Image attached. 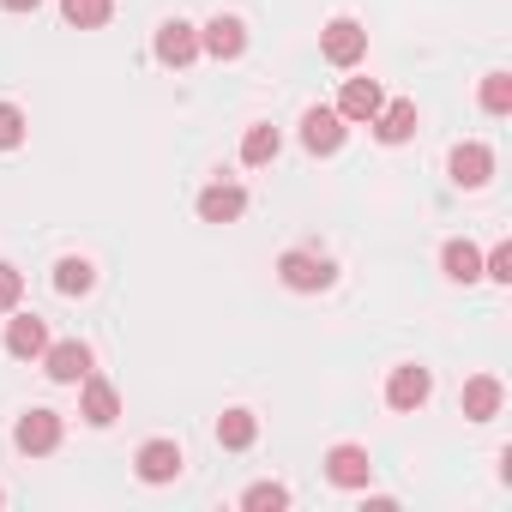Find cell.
Listing matches in <instances>:
<instances>
[{
    "label": "cell",
    "instance_id": "obj_1",
    "mask_svg": "<svg viewBox=\"0 0 512 512\" xmlns=\"http://www.w3.org/2000/svg\"><path fill=\"white\" fill-rule=\"evenodd\" d=\"M278 278L290 284V290H302V296H314V290H332V260L326 253H308V247H290L284 260H278Z\"/></svg>",
    "mask_w": 512,
    "mask_h": 512
},
{
    "label": "cell",
    "instance_id": "obj_2",
    "mask_svg": "<svg viewBox=\"0 0 512 512\" xmlns=\"http://www.w3.org/2000/svg\"><path fill=\"white\" fill-rule=\"evenodd\" d=\"M320 55H326L332 67H356V61L368 55V31H362L356 19H332V25L320 31Z\"/></svg>",
    "mask_w": 512,
    "mask_h": 512
},
{
    "label": "cell",
    "instance_id": "obj_3",
    "mask_svg": "<svg viewBox=\"0 0 512 512\" xmlns=\"http://www.w3.org/2000/svg\"><path fill=\"white\" fill-rule=\"evenodd\" d=\"M344 133H350V121H344L338 109H308V115H302V145H308L314 157L344 151Z\"/></svg>",
    "mask_w": 512,
    "mask_h": 512
},
{
    "label": "cell",
    "instance_id": "obj_4",
    "mask_svg": "<svg viewBox=\"0 0 512 512\" xmlns=\"http://www.w3.org/2000/svg\"><path fill=\"white\" fill-rule=\"evenodd\" d=\"M43 368H49V380H55V386H79V380L91 374V344H79V338L49 344V350H43Z\"/></svg>",
    "mask_w": 512,
    "mask_h": 512
},
{
    "label": "cell",
    "instance_id": "obj_5",
    "mask_svg": "<svg viewBox=\"0 0 512 512\" xmlns=\"http://www.w3.org/2000/svg\"><path fill=\"white\" fill-rule=\"evenodd\" d=\"M13 440H19V452L43 458V452H55V446H61V416H55V410H25V416H19V428H13Z\"/></svg>",
    "mask_w": 512,
    "mask_h": 512
},
{
    "label": "cell",
    "instance_id": "obj_6",
    "mask_svg": "<svg viewBox=\"0 0 512 512\" xmlns=\"http://www.w3.org/2000/svg\"><path fill=\"white\" fill-rule=\"evenodd\" d=\"M428 392H434V380H428V368H416V362L392 368V380H386V404H392V410H422Z\"/></svg>",
    "mask_w": 512,
    "mask_h": 512
},
{
    "label": "cell",
    "instance_id": "obj_7",
    "mask_svg": "<svg viewBox=\"0 0 512 512\" xmlns=\"http://www.w3.org/2000/svg\"><path fill=\"white\" fill-rule=\"evenodd\" d=\"M199 49H205V55H217V61H235V55L247 49V25H241L235 13H217V19L199 31Z\"/></svg>",
    "mask_w": 512,
    "mask_h": 512
},
{
    "label": "cell",
    "instance_id": "obj_8",
    "mask_svg": "<svg viewBox=\"0 0 512 512\" xmlns=\"http://www.w3.org/2000/svg\"><path fill=\"white\" fill-rule=\"evenodd\" d=\"M157 61H163V67H193V61H199V31H193L187 19H169V25L157 31Z\"/></svg>",
    "mask_w": 512,
    "mask_h": 512
},
{
    "label": "cell",
    "instance_id": "obj_9",
    "mask_svg": "<svg viewBox=\"0 0 512 512\" xmlns=\"http://www.w3.org/2000/svg\"><path fill=\"white\" fill-rule=\"evenodd\" d=\"M133 464H139V476H145L151 488H157V482H175V476H181V446H175V440H145Z\"/></svg>",
    "mask_w": 512,
    "mask_h": 512
},
{
    "label": "cell",
    "instance_id": "obj_10",
    "mask_svg": "<svg viewBox=\"0 0 512 512\" xmlns=\"http://www.w3.org/2000/svg\"><path fill=\"white\" fill-rule=\"evenodd\" d=\"M326 476H332L338 488H368L374 464H368V452H362V446H350V440H344V446H332V452H326Z\"/></svg>",
    "mask_w": 512,
    "mask_h": 512
},
{
    "label": "cell",
    "instance_id": "obj_11",
    "mask_svg": "<svg viewBox=\"0 0 512 512\" xmlns=\"http://www.w3.org/2000/svg\"><path fill=\"white\" fill-rule=\"evenodd\" d=\"M446 169H452V181H458V187H482V181L494 175V151L470 139V145H458V151L446 157Z\"/></svg>",
    "mask_w": 512,
    "mask_h": 512
},
{
    "label": "cell",
    "instance_id": "obj_12",
    "mask_svg": "<svg viewBox=\"0 0 512 512\" xmlns=\"http://www.w3.org/2000/svg\"><path fill=\"white\" fill-rule=\"evenodd\" d=\"M241 211H247V193H241L235 181H211V187L199 193V217H205V223H235Z\"/></svg>",
    "mask_w": 512,
    "mask_h": 512
},
{
    "label": "cell",
    "instance_id": "obj_13",
    "mask_svg": "<svg viewBox=\"0 0 512 512\" xmlns=\"http://www.w3.org/2000/svg\"><path fill=\"white\" fill-rule=\"evenodd\" d=\"M380 109H386V97H380L374 79H344V97H338V115L344 121H374Z\"/></svg>",
    "mask_w": 512,
    "mask_h": 512
},
{
    "label": "cell",
    "instance_id": "obj_14",
    "mask_svg": "<svg viewBox=\"0 0 512 512\" xmlns=\"http://www.w3.org/2000/svg\"><path fill=\"white\" fill-rule=\"evenodd\" d=\"M49 350V326L37 320V314H19L13 326H7V356H19V362H37Z\"/></svg>",
    "mask_w": 512,
    "mask_h": 512
},
{
    "label": "cell",
    "instance_id": "obj_15",
    "mask_svg": "<svg viewBox=\"0 0 512 512\" xmlns=\"http://www.w3.org/2000/svg\"><path fill=\"white\" fill-rule=\"evenodd\" d=\"M79 416H85L91 428H109V422L121 416V392H115L109 380H91V374H85V398H79Z\"/></svg>",
    "mask_w": 512,
    "mask_h": 512
},
{
    "label": "cell",
    "instance_id": "obj_16",
    "mask_svg": "<svg viewBox=\"0 0 512 512\" xmlns=\"http://www.w3.org/2000/svg\"><path fill=\"white\" fill-rule=\"evenodd\" d=\"M368 127H374V139H380V145H404V139L416 133V103H386Z\"/></svg>",
    "mask_w": 512,
    "mask_h": 512
},
{
    "label": "cell",
    "instance_id": "obj_17",
    "mask_svg": "<svg viewBox=\"0 0 512 512\" xmlns=\"http://www.w3.org/2000/svg\"><path fill=\"white\" fill-rule=\"evenodd\" d=\"M500 380H488V374H476V380H464V416L470 422H488V416H500Z\"/></svg>",
    "mask_w": 512,
    "mask_h": 512
},
{
    "label": "cell",
    "instance_id": "obj_18",
    "mask_svg": "<svg viewBox=\"0 0 512 512\" xmlns=\"http://www.w3.org/2000/svg\"><path fill=\"white\" fill-rule=\"evenodd\" d=\"M253 440H260V422H253V410H223V416H217V446L247 452Z\"/></svg>",
    "mask_w": 512,
    "mask_h": 512
},
{
    "label": "cell",
    "instance_id": "obj_19",
    "mask_svg": "<svg viewBox=\"0 0 512 512\" xmlns=\"http://www.w3.org/2000/svg\"><path fill=\"white\" fill-rule=\"evenodd\" d=\"M278 145H284V139H278V127H272V121H253V127L241 133V163L260 169V163H272V157H278Z\"/></svg>",
    "mask_w": 512,
    "mask_h": 512
},
{
    "label": "cell",
    "instance_id": "obj_20",
    "mask_svg": "<svg viewBox=\"0 0 512 512\" xmlns=\"http://www.w3.org/2000/svg\"><path fill=\"white\" fill-rule=\"evenodd\" d=\"M440 266H446V278H452V284H476V278H482V253H476L470 241H446Z\"/></svg>",
    "mask_w": 512,
    "mask_h": 512
},
{
    "label": "cell",
    "instance_id": "obj_21",
    "mask_svg": "<svg viewBox=\"0 0 512 512\" xmlns=\"http://www.w3.org/2000/svg\"><path fill=\"white\" fill-rule=\"evenodd\" d=\"M61 19L79 25V31H97L115 19V0H61Z\"/></svg>",
    "mask_w": 512,
    "mask_h": 512
},
{
    "label": "cell",
    "instance_id": "obj_22",
    "mask_svg": "<svg viewBox=\"0 0 512 512\" xmlns=\"http://www.w3.org/2000/svg\"><path fill=\"white\" fill-rule=\"evenodd\" d=\"M97 284V272H91V260H79V253H67V260L55 266V290L61 296H85Z\"/></svg>",
    "mask_w": 512,
    "mask_h": 512
},
{
    "label": "cell",
    "instance_id": "obj_23",
    "mask_svg": "<svg viewBox=\"0 0 512 512\" xmlns=\"http://www.w3.org/2000/svg\"><path fill=\"white\" fill-rule=\"evenodd\" d=\"M482 109L488 115H512V73H488L482 79Z\"/></svg>",
    "mask_w": 512,
    "mask_h": 512
},
{
    "label": "cell",
    "instance_id": "obj_24",
    "mask_svg": "<svg viewBox=\"0 0 512 512\" xmlns=\"http://www.w3.org/2000/svg\"><path fill=\"white\" fill-rule=\"evenodd\" d=\"M19 145H25V109L0 103V151H19Z\"/></svg>",
    "mask_w": 512,
    "mask_h": 512
},
{
    "label": "cell",
    "instance_id": "obj_25",
    "mask_svg": "<svg viewBox=\"0 0 512 512\" xmlns=\"http://www.w3.org/2000/svg\"><path fill=\"white\" fill-rule=\"evenodd\" d=\"M284 500H290V488H278V482H253V488L241 494V506H247V512H266V506L278 512Z\"/></svg>",
    "mask_w": 512,
    "mask_h": 512
},
{
    "label": "cell",
    "instance_id": "obj_26",
    "mask_svg": "<svg viewBox=\"0 0 512 512\" xmlns=\"http://www.w3.org/2000/svg\"><path fill=\"white\" fill-rule=\"evenodd\" d=\"M19 296H25V272L0 260V314H13V308H19Z\"/></svg>",
    "mask_w": 512,
    "mask_h": 512
},
{
    "label": "cell",
    "instance_id": "obj_27",
    "mask_svg": "<svg viewBox=\"0 0 512 512\" xmlns=\"http://www.w3.org/2000/svg\"><path fill=\"white\" fill-rule=\"evenodd\" d=\"M482 278H494V284H512V247L500 241L494 253H488V260H482Z\"/></svg>",
    "mask_w": 512,
    "mask_h": 512
},
{
    "label": "cell",
    "instance_id": "obj_28",
    "mask_svg": "<svg viewBox=\"0 0 512 512\" xmlns=\"http://www.w3.org/2000/svg\"><path fill=\"white\" fill-rule=\"evenodd\" d=\"M7 13H31V7H43V0H0Z\"/></svg>",
    "mask_w": 512,
    "mask_h": 512
},
{
    "label": "cell",
    "instance_id": "obj_29",
    "mask_svg": "<svg viewBox=\"0 0 512 512\" xmlns=\"http://www.w3.org/2000/svg\"><path fill=\"white\" fill-rule=\"evenodd\" d=\"M0 500H7V494H0Z\"/></svg>",
    "mask_w": 512,
    "mask_h": 512
}]
</instances>
